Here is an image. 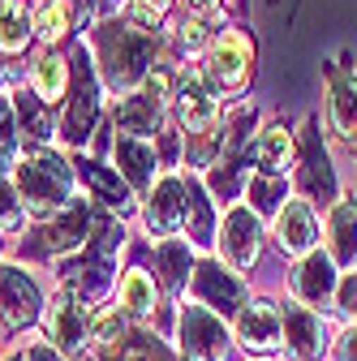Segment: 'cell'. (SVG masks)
<instances>
[{
  "label": "cell",
  "instance_id": "obj_21",
  "mask_svg": "<svg viewBox=\"0 0 357 361\" xmlns=\"http://www.w3.org/2000/svg\"><path fill=\"white\" fill-rule=\"evenodd\" d=\"M190 271H194V254H190L186 241H159L155 245V284L168 297H181L186 293Z\"/></svg>",
  "mask_w": 357,
  "mask_h": 361
},
{
  "label": "cell",
  "instance_id": "obj_38",
  "mask_svg": "<svg viewBox=\"0 0 357 361\" xmlns=\"http://www.w3.org/2000/svg\"><path fill=\"white\" fill-rule=\"evenodd\" d=\"M26 361H65V357H61L52 344H30V348H26Z\"/></svg>",
  "mask_w": 357,
  "mask_h": 361
},
{
  "label": "cell",
  "instance_id": "obj_36",
  "mask_svg": "<svg viewBox=\"0 0 357 361\" xmlns=\"http://www.w3.org/2000/svg\"><path fill=\"white\" fill-rule=\"evenodd\" d=\"M336 361H357V331H344L336 340Z\"/></svg>",
  "mask_w": 357,
  "mask_h": 361
},
{
  "label": "cell",
  "instance_id": "obj_39",
  "mask_svg": "<svg viewBox=\"0 0 357 361\" xmlns=\"http://www.w3.org/2000/svg\"><path fill=\"white\" fill-rule=\"evenodd\" d=\"M186 5H190L194 13H215V5H219V0H186Z\"/></svg>",
  "mask_w": 357,
  "mask_h": 361
},
{
  "label": "cell",
  "instance_id": "obj_24",
  "mask_svg": "<svg viewBox=\"0 0 357 361\" xmlns=\"http://www.w3.org/2000/svg\"><path fill=\"white\" fill-rule=\"evenodd\" d=\"M327 241H332V262L336 267H357V202L340 198L327 219Z\"/></svg>",
  "mask_w": 357,
  "mask_h": 361
},
{
  "label": "cell",
  "instance_id": "obj_11",
  "mask_svg": "<svg viewBox=\"0 0 357 361\" xmlns=\"http://www.w3.org/2000/svg\"><path fill=\"white\" fill-rule=\"evenodd\" d=\"M95 116H99V82H95V69L91 61H78V82H73V99H69V112L61 121V138L69 147H82L95 129Z\"/></svg>",
  "mask_w": 357,
  "mask_h": 361
},
{
  "label": "cell",
  "instance_id": "obj_4",
  "mask_svg": "<svg viewBox=\"0 0 357 361\" xmlns=\"http://www.w3.org/2000/svg\"><path fill=\"white\" fill-rule=\"evenodd\" d=\"M176 340L190 361H229V327L219 314H211L207 305H181L176 314Z\"/></svg>",
  "mask_w": 357,
  "mask_h": 361
},
{
  "label": "cell",
  "instance_id": "obj_17",
  "mask_svg": "<svg viewBox=\"0 0 357 361\" xmlns=\"http://www.w3.org/2000/svg\"><path fill=\"white\" fill-rule=\"evenodd\" d=\"M276 241H280L284 254H315L319 228H315V215H310L305 202L289 198V202L276 211Z\"/></svg>",
  "mask_w": 357,
  "mask_h": 361
},
{
  "label": "cell",
  "instance_id": "obj_40",
  "mask_svg": "<svg viewBox=\"0 0 357 361\" xmlns=\"http://www.w3.org/2000/svg\"><path fill=\"white\" fill-rule=\"evenodd\" d=\"M138 5H147V9H151V13H155V18H159V13H164V9H168V5H172V0H138Z\"/></svg>",
  "mask_w": 357,
  "mask_h": 361
},
{
  "label": "cell",
  "instance_id": "obj_3",
  "mask_svg": "<svg viewBox=\"0 0 357 361\" xmlns=\"http://www.w3.org/2000/svg\"><path fill=\"white\" fill-rule=\"evenodd\" d=\"M13 185H18V202L30 215L52 219L56 211L69 207V190H73V172L61 155L52 151H35L13 168Z\"/></svg>",
  "mask_w": 357,
  "mask_h": 361
},
{
  "label": "cell",
  "instance_id": "obj_28",
  "mask_svg": "<svg viewBox=\"0 0 357 361\" xmlns=\"http://www.w3.org/2000/svg\"><path fill=\"white\" fill-rule=\"evenodd\" d=\"M65 82H69V65L56 56V52H43L35 65H30V90L39 104H56L65 95Z\"/></svg>",
  "mask_w": 357,
  "mask_h": 361
},
{
  "label": "cell",
  "instance_id": "obj_7",
  "mask_svg": "<svg viewBox=\"0 0 357 361\" xmlns=\"http://www.w3.org/2000/svg\"><path fill=\"white\" fill-rule=\"evenodd\" d=\"M254 73V43L241 30H224L207 52V78L219 90H241Z\"/></svg>",
  "mask_w": 357,
  "mask_h": 361
},
{
  "label": "cell",
  "instance_id": "obj_14",
  "mask_svg": "<svg viewBox=\"0 0 357 361\" xmlns=\"http://www.w3.org/2000/svg\"><path fill=\"white\" fill-rule=\"evenodd\" d=\"M35 319H43V297H39L35 280L18 267H5L0 271V323L22 331Z\"/></svg>",
  "mask_w": 357,
  "mask_h": 361
},
{
  "label": "cell",
  "instance_id": "obj_6",
  "mask_svg": "<svg viewBox=\"0 0 357 361\" xmlns=\"http://www.w3.org/2000/svg\"><path fill=\"white\" fill-rule=\"evenodd\" d=\"M143 219H147V228L159 233V237L181 233L186 224H190V180H181L176 172L159 176V180H155V190L147 194Z\"/></svg>",
  "mask_w": 357,
  "mask_h": 361
},
{
  "label": "cell",
  "instance_id": "obj_25",
  "mask_svg": "<svg viewBox=\"0 0 357 361\" xmlns=\"http://www.w3.org/2000/svg\"><path fill=\"white\" fill-rule=\"evenodd\" d=\"M327 82H332V125L344 142H357V78L327 69Z\"/></svg>",
  "mask_w": 357,
  "mask_h": 361
},
{
  "label": "cell",
  "instance_id": "obj_26",
  "mask_svg": "<svg viewBox=\"0 0 357 361\" xmlns=\"http://www.w3.org/2000/svg\"><path fill=\"white\" fill-rule=\"evenodd\" d=\"M289 155H293V133H289V125H267L258 138H254V159H258V168L267 176H284Z\"/></svg>",
  "mask_w": 357,
  "mask_h": 361
},
{
  "label": "cell",
  "instance_id": "obj_23",
  "mask_svg": "<svg viewBox=\"0 0 357 361\" xmlns=\"http://www.w3.org/2000/svg\"><path fill=\"white\" fill-rule=\"evenodd\" d=\"M159 305V288H155V276H147L143 267H129L125 280H121V314L133 323H147Z\"/></svg>",
  "mask_w": 357,
  "mask_h": 361
},
{
  "label": "cell",
  "instance_id": "obj_22",
  "mask_svg": "<svg viewBox=\"0 0 357 361\" xmlns=\"http://www.w3.org/2000/svg\"><path fill=\"white\" fill-rule=\"evenodd\" d=\"M284 331H289V348L301 357V361H315L323 353V319L315 310H305V305H289L284 314Z\"/></svg>",
  "mask_w": 357,
  "mask_h": 361
},
{
  "label": "cell",
  "instance_id": "obj_2",
  "mask_svg": "<svg viewBox=\"0 0 357 361\" xmlns=\"http://www.w3.org/2000/svg\"><path fill=\"white\" fill-rule=\"evenodd\" d=\"M121 245H125V228H121L116 219H99V224H95V237L86 241V250H82L73 262H65V288H69L86 310L112 293Z\"/></svg>",
  "mask_w": 357,
  "mask_h": 361
},
{
  "label": "cell",
  "instance_id": "obj_20",
  "mask_svg": "<svg viewBox=\"0 0 357 361\" xmlns=\"http://www.w3.org/2000/svg\"><path fill=\"white\" fill-rule=\"evenodd\" d=\"M73 172L86 180V190H91L104 207H112V211H121V215L133 207V194H129L125 180L116 176V168H104V164H95V159H78Z\"/></svg>",
  "mask_w": 357,
  "mask_h": 361
},
{
  "label": "cell",
  "instance_id": "obj_27",
  "mask_svg": "<svg viewBox=\"0 0 357 361\" xmlns=\"http://www.w3.org/2000/svg\"><path fill=\"white\" fill-rule=\"evenodd\" d=\"M95 357H99V361H176L159 336H151V331H133V327H129V336H125L116 348H99Z\"/></svg>",
  "mask_w": 357,
  "mask_h": 361
},
{
  "label": "cell",
  "instance_id": "obj_34",
  "mask_svg": "<svg viewBox=\"0 0 357 361\" xmlns=\"http://www.w3.org/2000/svg\"><path fill=\"white\" fill-rule=\"evenodd\" d=\"M0 147L18 155V99L0 95Z\"/></svg>",
  "mask_w": 357,
  "mask_h": 361
},
{
  "label": "cell",
  "instance_id": "obj_18",
  "mask_svg": "<svg viewBox=\"0 0 357 361\" xmlns=\"http://www.w3.org/2000/svg\"><path fill=\"white\" fill-rule=\"evenodd\" d=\"M340 284H336V262H332V254H305L301 258V267L293 271V293L305 301V305H323L332 293H336Z\"/></svg>",
  "mask_w": 357,
  "mask_h": 361
},
{
  "label": "cell",
  "instance_id": "obj_31",
  "mask_svg": "<svg viewBox=\"0 0 357 361\" xmlns=\"http://www.w3.org/2000/svg\"><path fill=\"white\" fill-rule=\"evenodd\" d=\"M26 39H30L26 5H22V0H5V5H0V48H5V52H22Z\"/></svg>",
  "mask_w": 357,
  "mask_h": 361
},
{
  "label": "cell",
  "instance_id": "obj_32",
  "mask_svg": "<svg viewBox=\"0 0 357 361\" xmlns=\"http://www.w3.org/2000/svg\"><path fill=\"white\" fill-rule=\"evenodd\" d=\"M190 237L198 241V245H207L211 241V202H207V194H202V185L198 180H190Z\"/></svg>",
  "mask_w": 357,
  "mask_h": 361
},
{
  "label": "cell",
  "instance_id": "obj_1",
  "mask_svg": "<svg viewBox=\"0 0 357 361\" xmlns=\"http://www.w3.org/2000/svg\"><path fill=\"white\" fill-rule=\"evenodd\" d=\"M95 48H99V65L112 90H129V86H143L151 73V61L159 52V39L155 30H143L133 22H104L95 35Z\"/></svg>",
  "mask_w": 357,
  "mask_h": 361
},
{
  "label": "cell",
  "instance_id": "obj_30",
  "mask_svg": "<svg viewBox=\"0 0 357 361\" xmlns=\"http://www.w3.org/2000/svg\"><path fill=\"white\" fill-rule=\"evenodd\" d=\"M246 194H250V211L254 215H267V211H276L280 202H289L284 176H267V172H254L246 180Z\"/></svg>",
  "mask_w": 357,
  "mask_h": 361
},
{
  "label": "cell",
  "instance_id": "obj_33",
  "mask_svg": "<svg viewBox=\"0 0 357 361\" xmlns=\"http://www.w3.org/2000/svg\"><path fill=\"white\" fill-rule=\"evenodd\" d=\"M0 228H5V233L22 228V202H18V194H13V185L5 176H0Z\"/></svg>",
  "mask_w": 357,
  "mask_h": 361
},
{
  "label": "cell",
  "instance_id": "obj_8",
  "mask_svg": "<svg viewBox=\"0 0 357 361\" xmlns=\"http://www.w3.org/2000/svg\"><path fill=\"white\" fill-rule=\"evenodd\" d=\"M91 228H95V224H91V207L78 198V202H69L65 211H56L48 224H43V228L35 233V241H26V254H35V258L69 254V250L82 245V237L91 233Z\"/></svg>",
  "mask_w": 357,
  "mask_h": 361
},
{
  "label": "cell",
  "instance_id": "obj_19",
  "mask_svg": "<svg viewBox=\"0 0 357 361\" xmlns=\"http://www.w3.org/2000/svg\"><path fill=\"white\" fill-rule=\"evenodd\" d=\"M112 155H116V168H121V180L129 190H143V194H151V176H155V151H151V142H143V138H121L112 142Z\"/></svg>",
  "mask_w": 357,
  "mask_h": 361
},
{
  "label": "cell",
  "instance_id": "obj_29",
  "mask_svg": "<svg viewBox=\"0 0 357 361\" xmlns=\"http://www.w3.org/2000/svg\"><path fill=\"white\" fill-rule=\"evenodd\" d=\"M69 22H73V5H69V0H39L30 30L52 48V43H61L69 35Z\"/></svg>",
  "mask_w": 357,
  "mask_h": 361
},
{
  "label": "cell",
  "instance_id": "obj_37",
  "mask_svg": "<svg viewBox=\"0 0 357 361\" xmlns=\"http://www.w3.org/2000/svg\"><path fill=\"white\" fill-rule=\"evenodd\" d=\"M202 39H207V26H202V22H190V26H181V48H198Z\"/></svg>",
  "mask_w": 357,
  "mask_h": 361
},
{
  "label": "cell",
  "instance_id": "obj_10",
  "mask_svg": "<svg viewBox=\"0 0 357 361\" xmlns=\"http://www.w3.org/2000/svg\"><path fill=\"white\" fill-rule=\"evenodd\" d=\"M262 250V228L250 207H229L224 224H219V254L233 271H250Z\"/></svg>",
  "mask_w": 357,
  "mask_h": 361
},
{
  "label": "cell",
  "instance_id": "obj_9",
  "mask_svg": "<svg viewBox=\"0 0 357 361\" xmlns=\"http://www.w3.org/2000/svg\"><path fill=\"white\" fill-rule=\"evenodd\" d=\"M164 90H168V78L164 73H147L138 95H125L116 104V129L125 133V138H143L147 142V133L159 129V121H164Z\"/></svg>",
  "mask_w": 357,
  "mask_h": 361
},
{
  "label": "cell",
  "instance_id": "obj_16",
  "mask_svg": "<svg viewBox=\"0 0 357 361\" xmlns=\"http://www.w3.org/2000/svg\"><path fill=\"white\" fill-rule=\"evenodd\" d=\"M237 340L250 353H272L284 344V319L272 310V301H250L237 310Z\"/></svg>",
  "mask_w": 357,
  "mask_h": 361
},
{
  "label": "cell",
  "instance_id": "obj_12",
  "mask_svg": "<svg viewBox=\"0 0 357 361\" xmlns=\"http://www.w3.org/2000/svg\"><path fill=\"white\" fill-rule=\"evenodd\" d=\"M190 280H194V297H198V305H207L211 314H219V319L246 305V288H241V280L233 276L229 267H219V258L198 262Z\"/></svg>",
  "mask_w": 357,
  "mask_h": 361
},
{
  "label": "cell",
  "instance_id": "obj_13",
  "mask_svg": "<svg viewBox=\"0 0 357 361\" xmlns=\"http://www.w3.org/2000/svg\"><path fill=\"white\" fill-rule=\"evenodd\" d=\"M172 99H176V116H181V125H186V138H190V133L215 129L219 104L211 99V86H207L202 69H186L181 78H176V95Z\"/></svg>",
  "mask_w": 357,
  "mask_h": 361
},
{
  "label": "cell",
  "instance_id": "obj_5",
  "mask_svg": "<svg viewBox=\"0 0 357 361\" xmlns=\"http://www.w3.org/2000/svg\"><path fill=\"white\" fill-rule=\"evenodd\" d=\"M43 331H48V340L61 357H78L91 348V314H86V305L69 288H61L43 305Z\"/></svg>",
  "mask_w": 357,
  "mask_h": 361
},
{
  "label": "cell",
  "instance_id": "obj_15",
  "mask_svg": "<svg viewBox=\"0 0 357 361\" xmlns=\"http://www.w3.org/2000/svg\"><path fill=\"white\" fill-rule=\"evenodd\" d=\"M297 185L310 202H332L336 198V172H332V155L319 142V129L315 121H305L301 129V172H297Z\"/></svg>",
  "mask_w": 357,
  "mask_h": 361
},
{
  "label": "cell",
  "instance_id": "obj_41",
  "mask_svg": "<svg viewBox=\"0 0 357 361\" xmlns=\"http://www.w3.org/2000/svg\"><path fill=\"white\" fill-rule=\"evenodd\" d=\"M9 361H26V353H13V357H9Z\"/></svg>",
  "mask_w": 357,
  "mask_h": 361
},
{
  "label": "cell",
  "instance_id": "obj_35",
  "mask_svg": "<svg viewBox=\"0 0 357 361\" xmlns=\"http://www.w3.org/2000/svg\"><path fill=\"white\" fill-rule=\"evenodd\" d=\"M336 297H340V310L349 314V319H357V271H353V276L336 288Z\"/></svg>",
  "mask_w": 357,
  "mask_h": 361
}]
</instances>
